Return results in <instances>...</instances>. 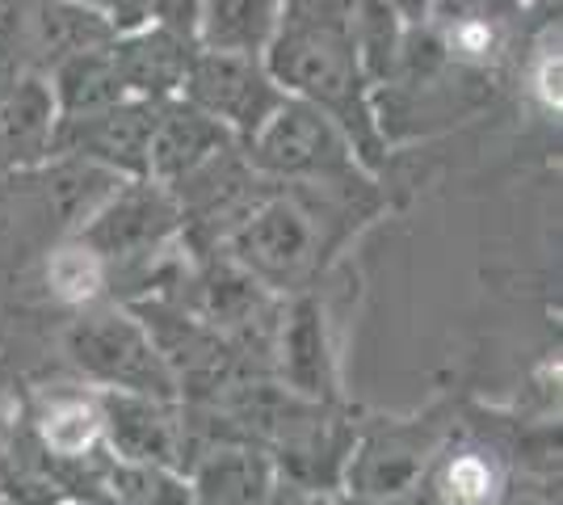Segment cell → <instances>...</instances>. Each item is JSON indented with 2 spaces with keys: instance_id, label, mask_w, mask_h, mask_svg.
Instances as JSON below:
<instances>
[{
  "instance_id": "obj_1",
  "label": "cell",
  "mask_w": 563,
  "mask_h": 505,
  "mask_svg": "<svg viewBox=\"0 0 563 505\" xmlns=\"http://www.w3.org/2000/svg\"><path fill=\"white\" fill-rule=\"evenodd\" d=\"M353 0H282L278 30L265 47V68L286 97L324 110L362 165L383 161L375 89L353 47Z\"/></svg>"
},
{
  "instance_id": "obj_2",
  "label": "cell",
  "mask_w": 563,
  "mask_h": 505,
  "mask_svg": "<svg viewBox=\"0 0 563 505\" xmlns=\"http://www.w3.org/2000/svg\"><path fill=\"white\" fill-rule=\"evenodd\" d=\"M249 144V165L257 173L282 177V182H307V186H357V152L350 135L336 122L307 106L299 97H286L269 119L261 122Z\"/></svg>"
},
{
  "instance_id": "obj_3",
  "label": "cell",
  "mask_w": 563,
  "mask_h": 505,
  "mask_svg": "<svg viewBox=\"0 0 563 505\" xmlns=\"http://www.w3.org/2000/svg\"><path fill=\"white\" fill-rule=\"evenodd\" d=\"M181 97L198 106L207 119H214L232 140L257 135L261 122L278 110L286 94L265 68V55H244V51H207L198 47L189 59Z\"/></svg>"
},
{
  "instance_id": "obj_4",
  "label": "cell",
  "mask_w": 563,
  "mask_h": 505,
  "mask_svg": "<svg viewBox=\"0 0 563 505\" xmlns=\"http://www.w3.org/2000/svg\"><path fill=\"white\" fill-rule=\"evenodd\" d=\"M194 51H198V43L181 30L161 22H140L131 30H118L114 43H110V59H114V73L126 97L168 101V97H181Z\"/></svg>"
},
{
  "instance_id": "obj_5",
  "label": "cell",
  "mask_w": 563,
  "mask_h": 505,
  "mask_svg": "<svg viewBox=\"0 0 563 505\" xmlns=\"http://www.w3.org/2000/svg\"><path fill=\"white\" fill-rule=\"evenodd\" d=\"M232 144V131L207 119L198 106H189L186 97H168L156 110V127L147 140V177L161 186H173L189 168H198L202 161H211L214 152Z\"/></svg>"
},
{
  "instance_id": "obj_6",
  "label": "cell",
  "mask_w": 563,
  "mask_h": 505,
  "mask_svg": "<svg viewBox=\"0 0 563 505\" xmlns=\"http://www.w3.org/2000/svg\"><path fill=\"white\" fill-rule=\"evenodd\" d=\"M173 219H177V198L161 182H140L131 190L106 194V207L93 211L89 249L97 257L147 249L173 228Z\"/></svg>"
},
{
  "instance_id": "obj_7",
  "label": "cell",
  "mask_w": 563,
  "mask_h": 505,
  "mask_svg": "<svg viewBox=\"0 0 563 505\" xmlns=\"http://www.w3.org/2000/svg\"><path fill=\"white\" fill-rule=\"evenodd\" d=\"M47 89L51 106H55V127L101 114V110H110L126 97V89H122V80L114 73V59H110V47L76 51L68 59L51 64Z\"/></svg>"
},
{
  "instance_id": "obj_8",
  "label": "cell",
  "mask_w": 563,
  "mask_h": 505,
  "mask_svg": "<svg viewBox=\"0 0 563 505\" xmlns=\"http://www.w3.org/2000/svg\"><path fill=\"white\" fill-rule=\"evenodd\" d=\"M282 18V0H202L194 43L207 51L265 55Z\"/></svg>"
},
{
  "instance_id": "obj_9",
  "label": "cell",
  "mask_w": 563,
  "mask_h": 505,
  "mask_svg": "<svg viewBox=\"0 0 563 505\" xmlns=\"http://www.w3.org/2000/svg\"><path fill=\"white\" fill-rule=\"evenodd\" d=\"M51 287L64 299H89L101 287V257L93 249H59L51 262Z\"/></svg>"
},
{
  "instance_id": "obj_10",
  "label": "cell",
  "mask_w": 563,
  "mask_h": 505,
  "mask_svg": "<svg viewBox=\"0 0 563 505\" xmlns=\"http://www.w3.org/2000/svg\"><path fill=\"white\" fill-rule=\"evenodd\" d=\"M496 476L488 468V459L479 455H463L446 468V481H442V493H446L450 505H484L493 497Z\"/></svg>"
},
{
  "instance_id": "obj_11",
  "label": "cell",
  "mask_w": 563,
  "mask_h": 505,
  "mask_svg": "<svg viewBox=\"0 0 563 505\" xmlns=\"http://www.w3.org/2000/svg\"><path fill=\"white\" fill-rule=\"evenodd\" d=\"M97 433V413L89 405H59L47 417V442L59 455H80Z\"/></svg>"
},
{
  "instance_id": "obj_12",
  "label": "cell",
  "mask_w": 563,
  "mask_h": 505,
  "mask_svg": "<svg viewBox=\"0 0 563 505\" xmlns=\"http://www.w3.org/2000/svg\"><path fill=\"white\" fill-rule=\"evenodd\" d=\"M143 9H147V22L173 25V30H181V34L194 39V25H198L202 0H143Z\"/></svg>"
},
{
  "instance_id": "obj_13",
  "label": "cell",
  "mask_w": 563,
  "mask_h": 505,
  "mask_svg": "<svg viewBox=\"0 0 563 505\" xmlns=\"http://www.w3.org/2000/svg\"><path fill=\"white\" fill-rule=\"evenodd\" d=\"M76 4H85L89 13L106 18V22L114 25V30H131V25L147 22V9H143V0H76Z\"/></svg>"
},
{
  "instance_id": "obj_14",
  "label": "cell",
  "mask_w": 563,
  "mask_h": 505,
  "mask_svg": "<svg viewBox=\"0 0 563 505\" xmlns=\"http://www.w3.org/2000/svg\"><path fill=\"white\" fill-rule=\"evenodd\" d=\"M383 4H387V9H396V13H399V18H404L408 25H421V22H424V13H429V4H433V0H383Z\"/></svg>"
},
{
  "instance_id": "obj_15",
  "label": "cell",
  "mask_w": 563,
  "mask_h": 505,
  "mask_svg": "<svg viewBox=\"0 0 563 505\" xmlns=\"http://www.w3.org/2000/svg\"><path fill=\"white\" fill-rule=\"evenodd\" d=\"M530 4H551V0H530Z\"/></svg>"
}]
</instances>
